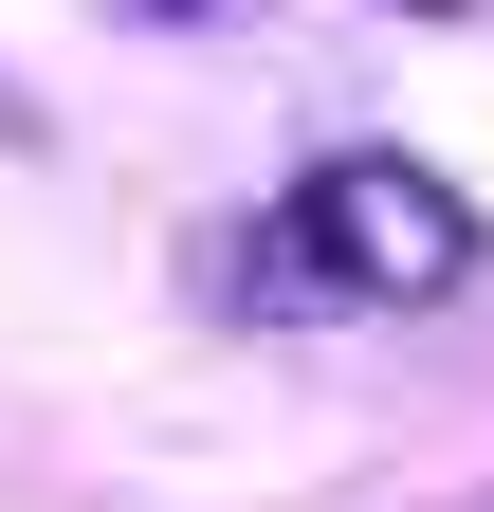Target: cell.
<instances>
[{
    "mask_svg": "<svg viewBox=\"0 0 494 512\" xmlns=\"http://www.w3.org/2000/svg\"><path fill=\"white\" fill-rule=\"evenodd\" d=\"M275 238H293V275H330V293H366V311H440V293H476V202L440 165H403V147H330L312 183L275 202Z\"/></svg>",
    "mask_w": 494,
    "mask_h": 512,
    "instance_id": "6da1fadb",
    "label": "cell"
}]
</instances>
